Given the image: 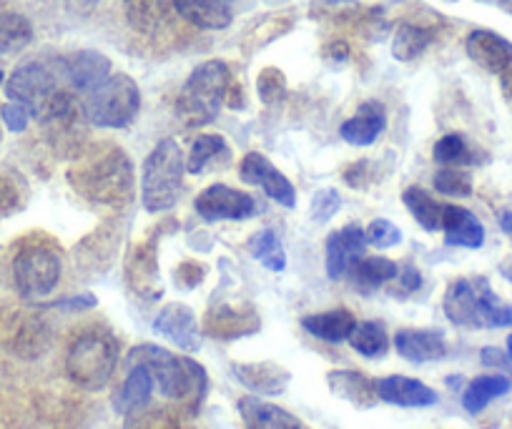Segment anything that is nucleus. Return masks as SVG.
Wrapping results in <instances>:
<instances>
[{"mask_svg": "<svg viewBox=\"0 0 512 429\" xmlns=\"http://www.w3.org/2000/svg\"><path fill=\"white\" fill-rule=\"evenodd\" d=\"M126 367H144L159 392L171 402L189 407V412H199L206 389H209V377L199 362L176 357L169 349L156 347V344H139L131 349L126 357Z\"/></svg>", "mask_w": 512, "mask_h": 429, "instance_id": "f257e3e1", "label": "nucleus"}, {"mask_svg": "<svg viewBox=\"0 0 512 429\" xmlns=\"http://www.w3.org/2000/svg\"><path fill=\"white\" fill-rule=\"evenodd\" d=\"M61 76L56 73V68L46 66V63H26L8 78L6 93L13 103H21L31 116L48 123L78 106L71 93L61 88Z\"/></svg>", "mask_w": 512, "mask_h": 429, "instance_id": "f03ea898", "label": "nucleus"}, {"mask_svg": "<svg viewBox=\"0 0 512 429\" xmlns=\"http://www.w3.org/2000/svg\"><path fill=\"white\" fill-rule=\"evenodd\" d=\"M73 189L91 204H121L134 191V169L121 149H106L68 171Z\"/></svg>", "mask_w": 512, "mask_h": 429, "instance_id": "7ed1b4c3", "label": "nucleus"}, {"mask_svg": "<svg viewBox=\"0 0 512 429\" xmlns=\"http://www.w3.org/2000/svg\"><path fill=\"white\" fill-rule=\"evenodd\" d=\"M231 91V71L224 61H206L194 68L176 98V116L186 128L206 126L219 116Z\"/></svg>", "mask_w": 512, "mask_h": 429, "instance_id": "20e7f679", "label": "nucleus"}, {"mask_svg": "<svg viewBox=\"0 0 512 429\" xmlns=\"http://www.w3.org/2000/svg\"><path fill=\"white\" fill-rule=\"evenodd\" d=\"M447 319L457 327L467 329H497L510 327L512 307L497 299L485 279H457L447 286L445 302H442Z\"/></svg>", "mask_w": 512, "mask_h": 429, "instance_id": "39448f33", "label": "nucleus"}, {"mask_svg": "<svg viewBox=\"0 0 512 429\" xmlns=\"http://www.w3.org/2000/svg\"><path fill=\"white\" fill-rule=\"evenodd\" d=\"M184 154L174 138L164 141L146 156L144 171H141V201L146 211L159 214L176 206L184 186Z\"/></svg>", "mask_w": 512, "mask_h": 429, "instance_id": "423d86ee", "label": "nucleus"}, {"mask_svg": "<svg viewBox=\"0 0 512 429\" xmlns=\"http://www.w3.org/2000/svg\"><path fill=\"white\" fill-rule=\"evenodd\" d=\"M118 364V344L111 334L86 332L71 344L66 372L73 384L86 392H98L111 382Z\"/></svg>", "mask_w": 512, "mask_h": 429, "instance_id": "0eeeda50", "label": "nucleus"}, {"mask_svg": "<svg viewBox=\"0 0 512 429\" xmlns=\"http://www.w3.org/2000/svg\"><path fill=\"white\" fill-rule=\"evenodd\" d=\"M141 106V91L136 81L126 73L108 76L101 86L86 93V111L88 123L98 128H126L134 121Z\"/></svg>", "mask_w": 512, "mask_h": 429, "instance_id": "6e6552de", "label": "nucleus"}, {"mask_svg": "<svg viewBox=\"0 0 512 429\" xmlns=\"http://www.w3.org/2000/svg\"><path fill=\"white\" fill-rule=\"evenodd\" d=\"M61 269V254L46 244L23 246L13 259V279H16L18 292L28 299H41L51 294L61 279Z\"/></svg>", "mask_w": 512, "mask_h": 429, "instance_id": "1a4fd4ad", "label": "nucleus"}, {"mask_svg": "<svg viewBox=\"0 0 512 429\" xmlns=\"http://www.w3.org/2000/svg\"><path fill=\"white\" fill-rule=\"evenodd\" d=\"M196 214L204 221H244L259 211L256 201L246 191L214 184L196 196Z\"/></svg>", "mask_w": 512, "mask_h": 429, "instance_id": "9d476101", "label": "nucleus"}, {"mask_svg": "<svg viewBox=\"0 0 512 429\" xmlns=\"http://www.w3.org/2000/svg\"><path fill=\"white\" fill-rule=\"evenodd\" d=\"M239 176L246 184L262 186L264 194L272 201H277L279 206H284V209H294V204H297V191H294L292 181H289L282 171L274 169L272 161H269L267 156L256 154V151L246 154L244 159H241Z\"/></svg>", "mask_w": 512, "mask_h": 429, "instance_id": "9b49d317", "label": "nucleus"}, {"mask_svg": "<svg viewBox=\"0 0 512 429\" xmlns=\"http://www.w3.org/2000/svg\"><path fill=\"white\" fill-rule=\"evenodd\" d=\"M262 322L251 307H234V304H211L204 317V332L221 342L249 337L259 332Z\"/></svg>", "mask_w": 512, "mask_h": 429, "instance_id": "f8f14e48", "label": "nucleus"}, {"mask_svg": "<svg viewBox=\"0 0 512 429\" xmlns=\"http://www.w3.org/2000/svg\"><path fill=\"white\" fill-rule=\"evenodd\" d=\"M154 332L174 342L184 352H199L201 349L199 322H196L194 309L186 307V304H169V307L161 309L154 322Z\"/></svg>", "mask_w": 512, "mask_h": 429, "instance_id": "ddd939ff", "label": "nucleus"}, {"mask_svg": "<svg viewBox=\"0 0 512 429\" xmlns=\"http://www.w3.org/2000/svg\"><path fill=\"white\" fill-rule=\"evenodd\" d=\"M465 51L470 61L487 73H502L512 66V43L487 28H477L467 36Z\"/></svg>", "mask_w": 512, "mask_h": 429, "instance_id": "4468645a", "label": "nucleus"}, {"mask_svg": "<svg viewBox=\"0 0 512 429\" xmlns=\"http://www.w3.org/2000/svg\"><path fill=\"white\" fill-rule=\"evenodd\" d=\"M367 249V236H364L362 226L347 224L339 231H334L327 239V276L332 281L342 279L349 274L354 261L364 254Z\"/></svg>", "mask_w": 512, "mask_h": 429, "instance_id": "2eb2a0df", "label": "nucleus"}, {"mask_svg": "<svg viewBox=\"0 0 512 429\" xmlns=\"http://www.w3.org/2000/svg\"><path fill=\"white\" fill-rule=\"evenodd\" d=\"M231 374L241 387L264 397H277L292 382V372L277 362H256V364H231Z\"/></svg>", "mask_w": 512, "mask_h": 429, "instance_id": "dca6fc26", "label": "nucleus"}, {"mask_svg": "<svg viewBox=\"0 0 512 429\" xmlns=\"http://www.w3.org/2000/svg\"><path fill=\"white\" fill-rule=\"evenodd\" d=\"M63 78L78 93H91L111 76V61L98 51H78L61 63Z\"/></svg>", "mask_w": 512, "mask_h": 429, "instance_id": "f3484780", "label": "nucleus"}, {"mask_svg": "<svg viewBox=\"0 0 512 429\" xmlns=\"http://www.w3.org/2000/svg\"><path fill=\"white\" fill-rule=\"evenodd\" d=\"M171 6L201 31H224L234 21V0H171Z\"/></svg>", "mask_w": 512, "mask_h": 429, "instance_id": "a211bd4d", "label": "nucleus"}, {"mask_svg": "<svg viewBox=\"0 0 512 429\" xmlns=\"http://www.w3.org/2000/svg\"><path fill=\"white\" fill-rule=\"evenodd\" d=\"M329 392L337 399L347 402L354 409H372L377 407V382L367 374L354 372V369H334L327 374Z\"/></svg>", "mask_w": 512, "mask_h": 429, "instance_id": "6ab92c4d", "label": "nucleus"}, {"mask_svg": "<svg viewBox=\"0 0 512 429\" xmlns=\"http://www.w3.org/2000/svg\"><path fill=\"white\" fill-rule=\"evenodd\" d=\"M377 394L382 402L395 404V407H432L437 404V392L432 387H427L425 382L412 377H402V374H392V377H384L377 382Z\"/></svg>", "mask_w": 512, "mask_h": 429, "instance_id": "aec40b11", "label": "nucleus"}, {"mask_svg": "<svg viewBox=\"0 0 512 429\" xmlns=\"http://www.w3.org/2000/svg\"><path fill=\"white\" fill-rule=\"evenodd\" d=\"M395 347L397 354L412 364L440 362L447 354L445 337L432 329H402L395 334Z\"/></svg>", "mask_w": 512, "mask_h": 429, "instance_id": "412c9836", "label": "nucleus"}, {"mask_svg": "<svg viewBox=\"0 0 512 429\" xmlns=\"http://www.w3.org/2000/svg\"><path fill=\"white\" fill-rule=\"evenodd\" d=\"M126 279L139 297L159 299L161 297V281H159V261L156 251L149 244H139L126 264Z\"/></svg>", "mask_w": 512, "mask_h": 429, "instance_id": "4be33fe9", "label": "nucleus"}, {"mask_svg": "<svg viewBox=\"0 0 512 429\" xmlns=\"http://www.w3.org/2000/svg\"><path fill=\"white\" fill-rule=\"evenodd\" d=\"M384 126H387V111H384L382 103L367 101L359 106V111L349 121L342 123L339 133L352 146H369L382 136Z\"/></svg>", "mask_w": 512, "mask_h": 429, "instance_id": "5701e85b", "label": "nucleus"}, {"mask_svg": "<svg viewBox=\"0 0 512 429\" xmlns=\"http://www.w3.org/2000/svg\"><path fill=\"white\" fill-rule=\"evenodd\" d=\"M442 231H445L447 244L462 246V249H480L485 241V226L465 206H445Z\"/></svg>", "mask_w": 512, "mask_h": 429, "instance_id": "b1692460", "label": "nucleus"}, {"mask_svg": "<svg viewBox=\"0 0 512 429\" xmlns=\"http://www.w3.org/2000/svg\"><path fill=\"white\" fill-rule=\"evenodd\" d=\"M239 414L249 429H304V424L292 412L262 402L259 397H241Z\"/></svg>", "mask_w": 512, "mask_h": 429, "instance_id": "393cba45", "label": "nucleus"}, {"mask_svg": "<svg viewBox=\"0 0 512 429\" xmlns=\"http://www.w3.org/2000/svg\"><path fill=\"white\" fill-rule=\"evenodd\" d=\"M151 394H154V379H151V374L144 367H128V377L123 379L118 392L113 394V412L126 417L128 412H134V409L149 404Z\"/></svg>", "mask_w": 512, "mask_h": 429, "instance_id": "a878e982", "label": "nucleus"}, {"mask_svg": "<svg viewBox=\"0 0 512 429\" xmlns=\"http://www.w3.org/2000/svg\"><path fill=\"white\" fill-rule=\"evenodd\" d=\"M354 317L347 312V309H332V312L322 314H309V317L302 319V327L307 329L312 337L322 339V342L337 344L349 339L354 329Z\"/></svg>", "mask_w": 512, "mask_h": 429, "instance_id": "bb28decb", "label": "nucleus"}, {"mask_svg": "<svg viewBox=\"0 0 512 429\" xmlns=\"http://www.w3.org/2000/svg\"><path fill=\"white\" fill-rule=\"evenodd\" d=\"M349 274H352L354 289L369 294L387 281H395L400 274V266L392 259H384V256H369V259L354 261Z\"/></svg>", "mask_w": 512, "mask_h": 429, "instance_id": "cd10ccee", "label": "nucleus"}, {"mask_svg": "<svg viewBox=\"0 0 512 429\" xmlns=\"http://www.w3.org/2000/svg\"><path fill=\"white\" fill-rule=\"evenodd\" d=\"M435 36V28L420 26V23H402V26H397L395 38H392V56H395V61L402 63L415 61L417 56H422L432 46Z\"/></svg>", "mask_w": 512, "mask_h": 429, "instance_id": "c85d7f7f", "label": "nucleus"}, {"mask_svg": "<svg viewBox=\"0 0 512 429\" xmlns=\"http://www.w3.org/2000/svg\"><path fill=\"white\" fill-rule=\"evenodd\" d=\"M510 387L512 382L505 374H482V377L472 379V382L467 384L465 394H462V407L470 414H480L492 399L510 392Z\"/></svg>", "mask_w": 512, "mask_h": 429, "instance_id": "c756f323", "label": "nucleus"}, {"mask_svg": "<svg viewBox=\"0 0 512 429\" xmlns=\"http://www.w3.org/2000/svg\"><path fill=\"white\" fill-rule=\"evenodd\" d=\"M128 26L139 33H156L166 23L169 6L166 0H123Z\"/></svg>", "mask_w": 512, "mask_h": 429, "instance_id": "7c9ffc66", "label": "nucleus"}, {"mask_svg": "<svg viewBox=\"0 0 512 429\" xmlns=\"http://www.w3.org/2000/svg\"><path fill=\"white\" fill-rule=\"evenodd\" d=\"M402 201H405L407 211H410L412 219H415L422 229L425 231L442 229V214H445V204H437V201L432 199L427 191L412 186V189H407L405 194H402Z\"/></svg>", "mask_w": 512, "mask_h": 429, "instance_id": "2f4dec72", "label": "nucleus"}, {"mask_svg": "<svg viewBox=\"0 0 512 429\" xmlns=\"http://www.w3.org/2000/svg\"><path fill=\"white\" fill-rule=\"evenodd\" d=\"M219 159H229V146H226L224 136L219 133H201L196 141L191 143V154L186 159V171L189 174H201L209 164Z\"/></svg>", "mask_w": 512, "mask_h": 429, "instance_id": "473e14b6", "label": "nucleus"}, {"mask_svg": "<svg viewBox=\"0 0 512 429\" xmlns=\"http://www.w3.org/2000/svg\"><path fill=\"white\" fill-rule=\"evenodd\" d=\"M349 344L362 357L379 359L390 349V337H387V332H384V327L379 322H359L354 324L352 334H349Z\"/></svg>", "mask_w": 512, "mask_h": 429, "instance_id": "72a5a7b5", "label": "nucleus"}, {"mask_svg": "<svg viewBox=\"0 0 512 429\" xmlns=\"http://www.w3.org/2000/svg\"><path fill=\"white\" fill-rule=\"evenodd\" d=\"M249 254L254 256L264 269L269 271H284L287 269V251H284L282 241L274 231L264 229L256 231L249 239Z\"/></svg>", "mask_w": 512, "mask_h": 429, "instance_id": "f704fd0d", "label": "nucleus"}, {"mask_svg": "<svg viewBox=\"0 0 512 429\" xmlns=\"http://www.w3.org/2000/svg\"><path fill=\"white\" fill-rule=\"evenodd\" d=\"M33 41V26L28 18L21 13H0V53L11 56V53L23 51Z\"/></svg>", "mask_w": 512, "mask_h": 429, "instance_id": "c9c22d12", "label": "nucleus"}, {"mask_svg": "<svg viewBox=\"0 0 512 429\" xmlns=\"http://www.w3.org/2000/svg\"><path fill=\"white\" fill-rule=\"evenodd\" d=\"M123 429H179V419H176L174 412H169L166 407H151V404H144V407L126 414Z\"/></svg>", "mask_w": 512, "mask_h": 429, "instance_id": "e433bc0d", "label": "nucleus"}, {"mask_svg": "<svg viewBox=\"0 0 512 429\" xmlns=\"http://www.w3.org/2000/svg\"><path fill=\"white\" fill-rule=\"evenodd\" d=\"M437 164L442 166H470L475 161V154L470 151V146L465 143V138L450 133V136H442L435 143V151H432Z\"/></svg>", "mask_w": 512, "mask_h": 429, "instance_id": "4c0bfd02", "label": "nucleus"}, {"mask_svg": "<svg viewBox=\"0 0 512 429\" xmlns=\"http://www.w3.org/2000/svg\"><path fill=\"white\" fill-rule=\"evenodd\" d=\"M435 189L440 191V194L452 196V199H467V196L472 194V179L467 171L447 166V169L435 174Z\"/></svg>", "mask_w": 512, "mask_h": 429, "instance_id": "58836bf2", "label": "nucleus"}, {"mask_svg": "<svg viewBox=\"0 0 512 429\" xmlns=\"http://www.w3.org/2000/svg\"><path fill=\"white\" fill-rule=\"evenodd\" d=\"M256 93L262 98V103L267 106H277L287 98V78L279 68H264L259 76H256Z\"/></svg>", "mask_w": 512, "mask_h": 429, "instance_id": "ea45409f", "label": "nucleus"}, {"mask_svg": "<svg viewBox=\"0 0 512 429\" xmlns=\"http://www.w3.org/2000/svg\"><path fill=\"white\" fill-rule=\"evenodd\" d=\"M339 204H342V196L337 194V189H322L314 194L312 206H309V219L317 221V224H327L337 216Z\"/></svg>", "mask_w": 512, "mask_h": 429, "instance_id": "a19ab883", "label": "nucleus"}, {"mask_svg": "<svg viewBox=\"0 0 512 429\" xmlns=\"http://www.w3.org/2000/svg\"><path fill=\"white\" fill-rule=\"evenodd\" d=\"M364 236H367V244L377 246V249H390L402 241V231L387 219H374L364 231Z\"/></svg>", "mask_w": 512, "mask_h": 429, "instance_id": "79ce46f5", "label": "nucleus"}, {"mask_svg": "<svg viewBox=\"0 0 512 429\" xmlns=\"http://www.w3.org/2000/svg\"><path fill=\"white\" fill-rule=\"evenodd\" d=\"M174 279L181 289L189 292V289H196V286L206 279V266L196 264V261H186V264H181L179 269L174 271Z\"/></svg>", "mask_w": 512, "mask_h": 429, "instance_id": "37998d69", "label": "nucleus"}, {"mask_svg": "<svg viewBox=\"0 0 512 429\" xmlns=\"http://www.w3.org/2000/svg\"><path fill=\"white\" fill-rule=\"evenodd\" d=\"M420 284V271L412 269V266H405V269H400V274H397V289L392 294H395V297H410V294H415L417 289H420Z\"/></svg>", "mask_w": 512, "mask_h": 429, "instance_id": "c03bdc74", "label": "nucleus"}, {"mask_svg": "<svg viewBox=\"0 0 512 429\" xmlns=\"http://www.w3.org/2000/svg\"><path fill=\"white\" fill-rule=\"evenodd\" d=\"M0 113H3V121H6V126L11 128V131H26L28 116H31V113H28L21 103H8V106H3Z\"/></svg>", "mask_w": 512, "mask_h": 429, "instance_id": "a18cd8bd", "label": "nucleus"}, {"mask_svg": "<svg viewBox=\"0 0 512 429\" xmlns=\"http://www.w3.org/2000/svg\"><path fill=\"white\" fill-rule=\"evenodd\" d=\"M18 206V191L13 189V184H8L3 176H0V219L11 214Z\"/></svg>", "mask_w": 512, "mask_h": 429, "instance_id": "49530a36", "label": "nucleus"}, {"mask_svg": "<svg viewBox=\"0 0 512 429\" xmlns=\"http://www.w3.org/2000/svg\"><path fill=\"white\" fill-rule=\"evenodd\" d=\"M53 307H61V309H91L96 307V297L93 294H83V297H76V299H63V302L53 304Z\"/></svg>", "mask_w": 512, "mask_h": 429, "instance_id": "de8ad7c7", "label": "nucleus"}, {"mask_svg": "<svg viewBox=\"0 0 512 429\" xmlns=\"http://www.w3.org/2000/svg\"><path fill=\"white\" fill-rule=\"evenodd\" d=\"M480 359H482V364H485V367H505V364H507V354L500 352V349H495V347L482 349Z\"/></svg>", "mask_w": 512, "mask_h": 429, "instance_id": "09e8293b", "label": "nucleus"}, {"mask_svg": "<svg viewBox=\"0 0 512 429\" xmlns=\"http://www.w3.org/2000/svg\"><path fill=\"white\" fill-rule=\"evenodd\" d=\"M327 58H332V61H337V63H342V61H347L349 58V48H347V43H329L327 46Z\"/></svg>", "mask_w": 512, "mask_h": 429, "instance_id": "8fccbe9b", "label": "nucleus"}, {"mask_svg": "<svg viewBox=\"0 0 512 429\" xmlns=\"http://www.w3.org/2000/svg\"><path fill=\"white\" fill-rule=\"evenodd\" d=\"M500 76H502V93H505L507 98H512V66L507 68V71H502Z\"/></svg>", "mask_w": 512, "mask_h": 429, "instance_id": "3c124183", "label": "nucleus"}, {"mask_svg": "<svg viewBox=\"0 0 512 429\" xmlns=\"http://www.w3.org/2000/svg\"><path fill=\"white\" fill-rule=\"evenodd\" d=\"M500 226L505 234H512V211H505V214H500Z\"/></svg>", "mask_w": 512, "mask_h": 429, "instance_id": "603ef678", "label": "nucleus"}, {"mask_svg": "<svg viewBox=\"0 0 512 429\" xmlns=\"http://www.w3.org/2000/svg\"><path fill=\"white\" fill-rule=\"evenodd\" d=\"M490 3H495V6H500L502 11L512 13V0H490Z\"/></svg>", "mask_w": 512, "mask_h": 429, "instance_id": "864d4df0", "label": "nucleus"}, {"mask_svg": "<svg viewBox=\"0 0 512 429\" xmlns=\"http://www.w3.org/2000/svg\"><path fill=\"white\" fill-rule=\"evenodd\" d=\"M502 274H505L507 279L512 281V261H507V264H502Z\"/></svg>", "mask_w": 512, "mask_h": 429, "instance_id": "5fc2aeb1", "label": "nucleus"}, {"mask_svg": "<svg viewBox=\"0 0 512 429\" xmlns=\"http://www.w3.org/2000/svg\"><path fill=\"white\" fill-rule=\"evenodd\" d=\"M507 354H510V357H512V334H510V337H507Z\"/></svg>", "mask_w": 512, "mask_h": 429, "instance_id": "6e6d98bb", "label": "nucleus"}, {"mask_svg": "<svg viewBox=\"0 0 512 429\" xmlns=\"http://www.w3.org/2000/svg\"><path fill=\"white\" fill-rule=\"evenodd\" d=\"M0 83H3V71H0Z\"/></svg>", "mask_w": 512, "mask_h": 429, "instance_id": "4d7b16f0", "label": "nucleus"}, {"mask_svg": "<svg viewBox=\"0 0 512 429\" xmlns=\"http://www.w3.org/2000/svg\"><path fill=\"white\" fill-rule=\"evenodd\" d=\"M450 3H455V0H450Z\"/></svg>", "mask_w": 512, "mask_h": 429, "instance_id": "13d9d810", "label": "nucleus"}, {"mask_svg": "<svg viewBox=\"0 0 512 429\" xmlns=\"http://www.w3.org/2000/svg\"><path fill=\"white\" fill-rule=\"evenodd\" d=\"M0 3H3V0H0Z\"/></svg>", "mask_w": 512, "mask_h": 429, "instance_id": "bf43d9fd", "label": "nucleus"}]
</instances>
